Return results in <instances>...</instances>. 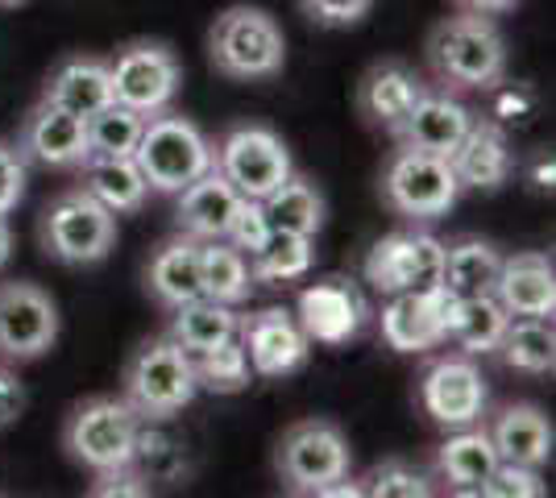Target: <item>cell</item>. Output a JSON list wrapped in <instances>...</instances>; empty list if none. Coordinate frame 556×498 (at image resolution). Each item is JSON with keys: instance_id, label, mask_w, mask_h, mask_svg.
<instances>
[{"instance_id": "6da1fadb", "label": "cell", "mask_w": 556, "mask_h": 498, "mask_svg": "<svg viewBox=\"0 0 556 498\" xmlns=\"http://www.w3.org/2000/svg\"><path fill=\"white\" fill-rule=\"evenodd\" d=\"M424 54L444 92H490L507 75V38L482 13H457L437 22Z\"/></svg>"}, {"instance_id": "7a4b0ae2", "label": "cell", "mask_w": 556, "mask_h": 498, "mask_svg": "<svg viewBox=\"0 0 556 498\" xmlns=\"http://www.w3.org/2000/svg\"><path fill=\"white\" fill-rule=\"evenodd\" d=\"M195 370L191 354L179 349L170 336H146L138 349L125 361L121 374V399L138 411L146 424H163L179 416L195 399Z\"/></svg>"}, {"instance_id": "3957f363", "label": "cell", "mask_w": 556, "mask_h": 498, "mask_svg": "<svg viewBox=\"0 0 556 498\" xmlns=\"http://www.w3.org/2000/svg\"><path fill=\"white\" fill-rule=\"evenodd\" d=\"M208 59L225 79H275L287 63L282 25L257 4H232L212 22Z\"/></svg>"}, {"instance_id": "277c9868", "label": "cell", "mask_w": 556, "mask_h": 498, "mask_svg": "<svg viewBox=\"0 0 556 498\" xmlns=\"http://www.w3.org/2000/svg\"><path fill=\"white\" fill-rule=\"evenodd\" d=\"M141 416L116 395H88L63 420V449L88 474H104L116 465H129L138 445Z\"/></svg>"}, {"instance_id": "5b68a950", "label": "cell", "mask_w": 556, "mask_h": 498, "mask_svg": "<svg viewBox=\"0 0 556 498\" xmlns=\"http://www.w3.org/2000/svg\"><path fill=\"white\" fill-rule=\"evenodd\" d=\"M134 163L146 175L150 191L175 195V191H184L187 183H195L200 175L212 170V142L204 138V129L195 120L166 108V113L146 117Z\"/></svg>"}, {"instance_id": "8992f818", "label": "cell", "mask_w": 556, "mask_h": 498, "mask_svg": "<svg viewBox=\"0 0 556 498\" xmlns=\"http://www.w3.org/2000/svg\"><path fill=\"white\" fill-rule=\"evenodd\" d=\"M38 241L63 266H96L116 250V213L84 188L63 191L42 208Z\"/></svg>"}, {"instance_id": "52a82bcc", "label": "cell", "mask_w": 556, "mask_h": 498, "mask_svg": "<svg viewBox=\"0 0 556 498\" xmlns=\"http://www.w3.org/2000/svg\"><path fill=\"white\" fill-rule=\"evenodd\" d=\"M353 452L345 432L328 420H300L275 445V474L295 495H325L332 482L349 477Z\"/></svg>"}, {"instance_id": "ba28073f", "label": "cell", "mask_w": 556, "mask_h": 498, "mask_svg": "<svg viewBox=\"0 0 556 498\" xmlns=\"http://www.w3.org/2000/svg\"><path fill=\"white\" fill-rule=\"evenodd\" d=\"M462 195V183L453 175L448 158L441 154H424V150H407L399 145L391 154V163L382 170V200L387 208L407 220H437L444 216Z\"/></svg>"}, {"instance_id": "9c48e42d", "label": "cell", "mask_w": 556, "mask_h": 498, "mask_svg": "<svg viewBox=\"0 0 556 498\" xmlns=\"http://www.w3.org/2000/svg\"><path fill=\"white\" fill-rule=\"evenodd\" d=\"M212 166L229 179L241 200H266L295 170L291 150L270 125H232L212 150Z\"/></svg>"}, {"instance_id": "30bf717a", "label": "cell", "mask_w": 556, "mask_h": 498, "mask_svg": "<svg viewBox=\"0 0 556 498\" xmlns=\"http://www.w3.org/2000/svg\"><path fill=\"white\" fill-rule=\"evenodd\" d=\"M109 79H113V100L134 108L141 117L166 113L175 104V95L184 88V67L175 59V50L166 42H129L109 59Z\"/></svg>"}, {"instance_id": "8fae6325", "label": "cell", "mask_w": 556, "mask_h": 498, "mask_svg": "<svg viewBox=\"0 0 556 498\" xmlns=\"http://www.w3.org/2000/svg\"><path fill=\"white\" fill-rule=\"evenodd\" d=\"M444 266V241H437L424 229H403L374 241L370 258H366V283L382 295L399 291H432L441 286Z\"/></svg>"}, {"instance_id": "7c38bea8", "label": "cell", "mask_w": 556, "mask_h": 498, "mask_svg": "<svg viewBox=\"0 0 556 498\" xmlns=\"http://www.w3.org/2000/svg\"><path fill=\"white\" fill-rule=\"evenodd\" d=\"M419 404L428 411V420H437L441 427L478 424L490 404L478 361L469 354H444L437 361H428V370L419 379Z\"/></svg>"}, {"instance_id": "4fadbf2b", "label": "cell", "mask_w": 556, "mask_h": 498, "mask_svg": "<svg viewBox=\"0 0 556 498\" xmlns=\"http://www.w3.org/2000/svg\"><path fill=\"white\" fill-rule=\"evenodd\" d=\"M59 341V308L38 283H0V361H38Z\"/></svg>"}, {"instance_id": "5bb4252c", "label": "cell", "mask_w": 556, "mask_h": 498, "mask_svg": "<svg viewBox=\"0 0 556 498\" xmlns=\"http://www.w3.org/2000/svg\"><path fill=\"white\" fill-rule=\"evenodd\" d=\"M237 341H241V349L250 357V370L257 379H287L312 354L307 332L300 329L295 311L287 308H262L254 316H241L237 320Z\"/></svg>"}, {"instance_id": "9a60e30c", "label": "cell", "mask_w": 556, "mask_h": 498, "mask_svg": "<svg viewBox=\"0 0 556 498\" xmlns=\"http://www.w3.org/2000/svg\"><path fill=\"white\" fill-rule=\"evenodd\" d=\"M17 154L29 166H47V170H75L92 154L88 145V120L38 100L29 113H25L22 129H17Z\"/></svg>"}, {"instance_id": "2e32d148", "label": "cell", "mask_w": 556, "mask_h": 498, "mask_svg": "<svg viewBox=\"0 0 556 498\" xmlns=\"http://www.w3.org/2000/svg\"><path fill=\"white\" fill-rule=\"evenodd\" d=\"M457 299L432 286V291H399L382 308V341L394 354H428L448 341V320H453Z\"/></svg>"}, {"instance_id": "e0dca14e", "label": "cell", "mask_w": 556, "mask_h": 498, "mask_svg": "<svg viewBox=\"0 0 556 498\" xmlns=\"http://www.w3.org/2000/svg\"><path fill=\"white\" fill-rule=\"evenodd\" d=\"M295 320L312 345H345L370 320V308L349 279H320L300 291Z\"/></svg>"}, {"instance_id": "ac0fdd59", "label": "cell", "mask_w": 556, "mask_h": 498, "mask_svg": "<svg viewBox=\"0 0 556 498\" xmlns=\"http://www.w3.org/2000/svg\"><path fill=\"white\" fill-rule=\"evenodd\" d=\"M424 92H428V84L416 67H407L399 59H382L357 79V113L370 129H382L394 138Z\"/></svg>"}, {"instance_id": "d6986e66", "label": "cell", "mask_w": 556, "mask_h": 498, "mask_svg": "<svg viewBox=\"0 0 556 498\" xmlns=\"http://www.w3.org/2000/svg\"><path fill=\"white\" fill-rule=\"evenodd\" d=\"M507 316H553L556 311V270L540 250H523L498 261V279L490 291Z\"/></svg>"}, {"instance_id": "ffe728a7", "label": "cell", "mask_w": 556, "mask_h": 498, "mask_svg": "<svg viewBox=\"0 0 556 498\" xmlns=\"http://www.w3.org/2000/svg\"><path fill=\"white\" fill-rule=\"evenodd\" d=\"M448 166H453V175H457L462 188H473V191L503 188V183L510 179V166H515L503 125H498V120H486V117L469 120L465 138L457 142V150L448 154Z\"/></svg>"}, {"instance_id": "44dd1931", "label": "cell", "mask_w": 556, "mask_h": 498, "mask_svg": "<svg viewBox=\"0 0 556 498\" xmlns=\"http://www.w3.org/2000/svg\"><path fill=\"white\" fill-rule=\"evenodd\" d=\"M469 120H473V113L465 108L457 95L432 92V88H428V92L416 100V108L407 113V120L399 125L394 142L407 145V150H424V154L448 158V154L457 150V142L465 138Z\"/></svg>"}, {"instance_id": "7402d4cb", "label": "cell", "mask_w": 556, "mask_h": 498, "mask_svg": "<svg viewBox=\"0 0 556 498\" xmlns=\"http://www.w3.org/2000/svg\"><path fill=\"white\" fill-rule=\"evenodd\" d=\"M241 208V195L232 183L212 166L208 175H200L195 183L175 191V229L195 241H216L229 233L232 216Z\"/></svg>"}, {"instance_id": "603a6c76", "label": "cell", "mask_w": 556, "mask_h": 498, "mask_svg": "<svg viewBox=\"0 0 556 498\" xmlns=\"http://www.w3.org/2000/svg\"><path fill=\"white\" fill-rule=\"evenodd\" d=\"M498 461L510 465H548L553 461V420L535 404H507L486 427Z\"/></svg>"}, {"instance_id": "cb8c5ba5", "label": "cell", "mask_w": 556, "mask_h": 498, "mask_svg": "<svg viewBox=\"0 0 556 498\" xmlns=\"http://www.w3.org/2000/svg\"><path fill=\"white\" fill-rule=\"evenodd\" d=\"M146 291L154 295V304L166 311L184 308L191 299L204 295L200 286V241L187 238V233H175L166 238L154 254H150V266H146Z\"/></svg>"}, {"instance_id": "d4e9b609", "label": "cell", "mask_w": 556, "mask_h": 498, "mask_svg": "<svg viewBox=\"0 0 556 498\" xmlns=\"http://www.w3.org/2000/svg\"><path fill=\"white\" fill-rule=\"evenodd\" d=\"M42 100L67 108L75 117H92L104 104H113V79H109V59L96 54H71L50 72Z\"/></svg>"}, {"instance_id": "484cf974", "label": "cell", "mask_w": 556, "mask_h": 498, "mask_svg": "<svg viewBox=\"0 0 556 498\" xmlns=\"http://www.w3.org/2000/svg\"><path fill=\"white\" fill-rule=\"evenodd\" d=\"M494 465H498V452L490 445L486 427L469 424L437 445V477L448 482L453 495H478L482 482L494 474Z\"/></svg>"}, {"instance_id": "4316f807", "label": "cell", "mask_w": 556, "mask_h": 498, "mask_svg": "<svg viewBox=\"0 0 556 498\" xmlns=\"http://www.w3.org/2000/svg\"><path fill=\"white\" fill-rule=\"evenodd\" d=\"M75 170H79V179H84L79 188L88 191V195H96V200L116 216L138 213L141 204H146V195H150V183H146V175L138 170L134 158L88 154Z\"/></svg>"}, {"instance_id": "83f0119b", "label": "cell", "mask_w": 556, "mask_h": 498, "mask_svg": "<svg viewBox=\"0 0 556 498\" xmlns=\"http://www.w3.org/2000/svg\"><path fill=\"white\" fill-rule=\"evenodd\" d=\"M498 261H503V254L482 238H462L453 245H444L441 291H448L453 299L490 295L494 279H498Z\"/></svg>"}, {"instance_id": "f1b7e54d", "label": "cell", "mask_w": 556, "mask_h": 498, "mask_svg": "<svg viewBox=\"0 0 556 498\" xmlns=\"http://www.w3.org/2000/svg\"><path fill=\"white\" fill-rule=\"evenodd\" d=\"M262 213L270 220V229L278 233H303V238H316L325 229V195L320 188L307 179V175H295L282 179L266 200H262Z\"/></svg>"}, {"instance_id": "f546056e", "label": "cell", "mask_w": 556, "mask_h": 498, "mask_svg": "<svg viewBox=\"0 0 556 498\" xmlns=\"http://www.w3.org/2000/svg\"><path fill=\"white\" fill-rule=\"evenodd\" d=\"M237 311L229 304H216L208 295H200V299H191L184 308L170 311V329L166 336L187 349V354H204V349H216V345H225L229 336H237Z\"/></svg>"}, {"instance_id": "4dcf8cb0", "label": "cell", "mask_w": 556, "mask_h": 498, "mask_svg": "<svg viewBox=\"0 0 556 498\" xmlns=\"http://www.w3.org/2000/svg\"><path fill=\"white\" fill-rule=\"evenodd\" d=\"M510 370L519 374H553L556 366V332L553 316H510L498 349Z\"/></svg>"}, {"instance_id": "1f68e13d", "label": "cell", "mask_w": 556, "mask_h": 498, "mask_svg": "<svg viewBox=\"0 0 556 498\" xmlns=\"http://www.w3.org/2000/svg\"><path fill=\"white\" fill-rule=\"evenodd\" d=\"M250 279L262 286H282L303 279L316 266V238L303 233H278L270 229V238L250 254Z\"/></svg>"}, {"instance_id": "d6a6232c", "label": "cell", "mask_w": 556, "mask_h": 498, "mask_svg": "<svg viewBox=\"0 0 556 498\" xmlns=\"http://www.w3.org/2000/svg\"><path fill=\"white\" fill-rule=\"evenodd\" d=\"M200 286H204V295L216 299V304H229V308L245 304L250 291H254L245 254L237 245H229L225 238L200 241Z\"/></svg>"}, {"instance_id": "836d02e7", "label": "cell", "mask_w": 556, "mask_h": 498, "mask_svg": "<svg viewBox=\"0 0 556 498\" xmlns=\"http://www.w3.org/2000/svg\"><path fill=\"white\" fill-rule=\"evenodd\" d=\"M507 308L494 299V295H473V299H457L453 320H448V341L462 349V354H494L503 332H507Z\"/></svg>"}, {"instance_id": "e575fe53", "label": "cell", "mask_w": 556, "mask_h": 498, "mask_svg": "<svg viewBox=\"0 0 556 498\" xmlns=\"http://www.w3.org/2000/svg\"><path fill=\"white\" fill-rule=\"evenodd\" d=\"M129 465L141 474L146 486H154V482H163V486H175V482H184L187 477V449L175 440V436H166L159 427H146L141 420L138 427V445H134V457H129Z\"/></svg>"}, {"instance_id": "d590c367", "label": "cell", "mask_w": 556, "mask_h": 498, "mask_svg": "<svg viewBox=\"0 0 556 498\" xmlns=\"http://www.w3.org/2000/svg\"><path fill=\"white\" fill-rule=\"evenodd\" d=\"M191 370H195V386L212 391V395H241L254 370H250V357L241 349V341L229 336L225 345L204 349V354H191Z\"/></svg>"}, {"instance_id": "8d00e7d4", "label": "cell", "mask_w": 556, "mask_h": 498, "mask_svg": "<svg viewBox=\"0 0 556 498\" xmlns=\"http://www.w3.org/2000/svg\"><path fill=\"white\" fill-rule=\"evenodd\" d=\"M146 117L125 108V104H104L100 113L88 117V145L92 154H113V158H134V150L141 142Z\"/></svg>"}, {"instance_id": "74e56055", "label": "cell", "mask_w": 556, "mask_h": 498, "mask_svg": "<svg viewBox=\"0 0 556 498\" xmlns=\"http://www.w3.org/2000/svg\"><path fill=\"white\" fill-rule=\"evenodd\" d=\"M362 495H374V498H428V495H432V477L424 474L419 465H412V461H403V457H387V461H378L370 474H366Z\"/></svg>"}, {"instance_id": "f35d334b", "label": "cell", "mask_w": 556, "mask_h": 498, "mask_svg": "<svg viewBox=\"0 0 556 498\" xmlns=\"http://www.w3.org/2000/svg\"><path fill=\"white\" fill-rule=\"evenodd\" d=\"M478 495H486V498H544L548 495V486H544L540 470H532V465H510V461H498V465H494V474L482 482V490H478Z\"/></svg>"}, {"instance_id": "ab89813d", "label": "cell", "mask_w": 556, "mask_h": 498, "mask_svg": "<svg viewBox=\"0 0 556 498\" xmlns=\"http://www.w3.org/2000/svg\"><path fill=\"white\" fill-rule=\"evenodd\" d=\"M266 238H270V220H266V213H262V200H241V208H237V216H232L225 241L237 245V250L250 258Z\"/></svg>"}, {"instance_id": "60d3db41", "label": "cell", "mask_w": 556, "mask_h": 498, "mask_svg": "<svg viewBox=\"0 0 556 498\" xmlns=\"http://www.w3.org/2000/svg\"><path fill=\"white\" fill-rule=\"evenodd\" d=\"M370 9H374V0H300L303 17L316 25H325V29L357 25Z\"/></svg>"}, {"instance_id": "b9f144b4", "label": "cell", "mask_w": 556, "mask_h": 498, "mask_svg": "<svg viewBox=\"0 0 556 498\" xmlns=\"http://www.w3.org/2000/svg\"><path fill=\"white\" fill-rule=\"evenodd\" d=\"M96 498H141L150 495V486L141 482V474L134 465H116V470H104V474H92V486H88Z\"/></svg>"}, {"instance_id": "7bdbcfd3", "label": "cell", "mask_w": 556, "mask_h": 498, "mask_svg": "<svg viewBox=\"0 0 556 498\" xmlns=\"http://www.w3.org/2000/svg\"><path fill=\"white\" fill-rule=\"evenodd\" d=\"M25 195V163L13 145H0V216H9Z\"/></svg>"}, {"instance_id": "ee69618b", "label": "cell", "mask_w": 556, "mask_h": 498, "mask_svg": "<svg viewBox=\"0 0 556 498\" xmlns=\"http://www.w3.org/2000/svg\"><path fill=\"white\" fill-rule=\"evenodd\" d=\"M22 411H25V382L17 379V370L9 361H0V432L17 424Z\"/></svg>"}, {"instance_id": "f6af8a7d", "label": "cell", "mask_w": 556, "mask_h": 498, "mask_svg": "<svg viewBox=\"0 0 556 498\" xmlns=\"http://www.w3.org/2000/svg\"><path fill=\"white\" fill-rule=\"evenodd\" d=\"M462 13H482V17H498V13H510L519 0H453Z\"/></svg>"}, {"instance_id": "bcb514c9", "label": "cell", "mask_w": 556, "mask_h": 498, "mask_svg": "<svg viewBox=\"0 0 556 498\" xmlns=\"http://www.w3.org/2000/svg\"><path fill=\"white\" fill-rule=\"evenodd\" d=\"M9 258H13V229H9V220L0 216V270L9 266Z\"/></svg>"}, {"instance_id": "7dc6e473", "label": "cell", "mask_w": 556, "mask_h": 498, "mask_svg": "<svg viewBox=\"0 0 556 498\" xmlns=\"http://www.w3.org/2000/svg\"><path fill=\"white\" fill-rule=\"evenodd\" d=\"M0 4H4V9H17V4H25V0H0Z\"/></svg>"}]
</instances>
